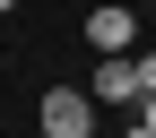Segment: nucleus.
I'll list each match as a JSON object with an SVG mask.
<instances>
[{
  "label": "nucleus",
  "instance_id": "6e6552de",
  "mask_svg": "<svg viewBox=\"0 0 156 138\" xmlns=\"http://www.w3.org/2000/svg\"><path fill=\"white\" fill-rule=\"evenodd\" d=\"M35 138H44V130H35Z\"/></svg>",
  "mask_w": 156,
  "mask_h": 138
},
{
  "label": "nucleus",
  "instance_id": "39448f33",
  "mask_svg": "<svg viewBox=\"0 0 156 138\" xmlns=\"http://www.w3.org/2000/svg\"><path fill=\"white\" fill-rule=\"evenodd\" d=\"M122 138H156V130H147V121H139V112H130V121H122Z\"/></svg>",
  "mask_w": 156,
  "mask_h": 138
},
{
  "label": "nucleus",
  "instance_id": "20e7f679",
  "mask_svg": "<svg viewBox=\"0 0 156 138\" xmlns=\"http://www.w3.org/2000/svg\"><path fill=\"white\" fill-rule=\"evenodd\" d=\"M130 61H139V86L156 95V52H130Z\"/></svg>",
  "mask_w": 156,
  "mask_h": 138
},
{
  "label": "nucleus",
  "instance_id": "f257e3e1",
  "mask_svg": "<svg viewBox=\"0 0 156 138\" xmlns=\"http://www.w3.org/2000/svg\"><path fill=\"white\" fill-rule=\"evenodd\" d=\"M35 121H44V138H95V95L87 86H44Z\"/></svg>",
  "mask_w": 156,
  "mask_h": 138
},
{
  "label": "nucleus",
  "instance_id": "7ed1b4c3",
  "mask_svg": "<svg viewBox=\"0 0 156 138\" xmlns=\"http://www.w3.org/2000/svg\"><path fill=\"white\" fill-rule=\"evenodd\" d=\"M87 52H139V9H130V0L87 9Z\"/></svg>",
  "mask_w": 156,
  "mask_h": 138
},
{
  "label": "nucleus",
  "instance_id": "0eeeda50",
  "mask_svg": "<svg viewBox=\"0 0 156 138\" xmlns=\"http://www.w3.org/2000/svg\"><path fill=\"white\" fill-rule=\"evenodd\" d=\"M9 9H17V0H0V17H9Z\"/></svg>",
  "mask_w": 156,
  "mask_h": 138
},
{
  "label": "nucleus",
  "instance_id": "423d86ee",
  "mask_svg": "<svg viewBox=\"0 0 156 138\" xmlns=\"http://www.w3.org/2000/svg\"><path fill=\"white\" fill-rule=\"evenodd\" d=\"M139 121H147V130H156V95H147V104H139Z\"/></svg>",
  "mask_w": 156,
  "mask_h": 138
},
{
  "label": "nucleus",
  "instance_id": "f03ea898",
  "mask_svg": "<svg viewBox=\"0 0 156 138\" xmlns=\"http://www.w3.org/2000/svg\"><path fill=\"white\" fill-rule=\"evenodd\" d=\"M87 95H95V104H122V112H139V104H147V86H139V61H130V52H95V69H87Z\"/></svg>",
  "mask_w": 156,
  "mask_h": 138
}]
</instances>
